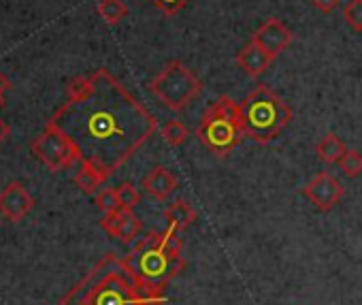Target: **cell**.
Instances as JSON below:
<instances>
[{
    "label": "cell",
    "instance_id": "52a82bcc",
    "mask_svg": "<svg viewBox=\"0 0 362 305\" xmlns=\"http://www.w3.org/2000/svg\"><path fill=\"white\" fill-rule=\"evenodd\" d=\"M33 154L52 171L58 173L62 169H69L71 165L79 163L77 149L73 147V143L54 126H45V130L33 141L30 145Z\"/></svg>",
    "mask_w": 362,
    "mask_h": 305
},
{
    "label": "cell",
    "instance_id": "603a6c76",
    "mask_svg": "<svg viewBox=\"0 0 362 305\" xmlns=\"http://www.w3.org/2000/svg\"><path fill=\"white\" fill-rule=\"evenodd\" d=\"M149 3L156 7V9H160L164 16H175V13H179L181 9H186L192 0H149Z\"/></svg>",
    "mask_w": 362,
    "mask_h": 305
},
{
    "label": "cell",
    "instance_id": "3957f363",
    "mask_svg": "<svg viewBox=\"0 0 362 305\" xmlns=\"http://www.w3.org/2000/svg\"><path fill=\"white\" fill-rule=\"evenodd\" d=\"M124 260L134 275L153 284H168L186 269V263L181 258L179 231L170 226H166V231L147 233L124 256Z\"/></svg>",
    "mask_w": 362,
    "mask_h": 305
},
{
    "label": "cell",
    "instance_id": "cb8c5ba5",
    "mask_svg": "<svg viewBox=\"0 0 362 305\" xmlns=\"http://www.w3.org/2000/svg\"><path fill=\"white\" fill-rule=\"evenodd\" d=\"M339 3L341 0H311V5L322 13H332L339 7Z\"/></svg>",
    "mask_w": 362,
    "mask_h": 305
},
{
    "label": "cell",
    "instance_id": "4316f807",
    "mask_svg": "<svg viewBox=\"0 0 362 305\" xmlns=\"http://www.w3.org/2000/svg\"><path fill=\"white\" fill-rule=\"evenodd\" d=\"M0 107H5V98H3V94H0Z\"/></svg>",
    "mask_w": 362,
    "mask_h": 305
},
{
    "label": "cell",
    "instance_id": "9c48e42d",
    "mask_svg": "<svg viewBox=\"0 0 362 305\" xmlns=\"http://www.w3.org/2000/svg\"><path fill=\"white\" fill-rule=\"evenodd\" d=\"M35 207V199L26 190L24 184L11 182L3 190H0V214L11 222L24 220Z\"/></svg>",
    "mask_w": 362,
    "mask_h": 305
},
{
    "label": "cell",
    "instance_id": "5bb4252c",
    "mask_svg": "<svg viewBox=\"0 0 362 305\" xmlns=\"http://www.w3.org/2000/svg\"><path fill=\"white\" fill-rule=\"evenodd\" d=\"M164 220L170 229L175 231H186L197 222V212L190 203H186L184 199L173 201L166 209H164Z\"/></svg>",
    "mask_w": 362,
    "mask_h": 305
},
{
    "label": "cell",
    "instance_id": "484cf974",
    "mask_svg": "<svg viewBox=\"0 0 362 305\" xmlns=\"http://www.w3.org/2000/svg\"><path fill=\"white\" fill-rule=\"evenodd\" d=\"M7 90H11V81L5 73H0V94H5Z\"/></svg>",
    "mask_w": 362,
    "mask_h": 305
},
{
    "label": "cell",
    "instance_id": "9a60e30c",
    "mask_svg": "<svg viewBox=\"0 0 362 305\" xmlns=\"http://www.w3.org/2000/svg\"><path fill=\"white\" fill-rule=\"evenodd\" d=\"M347 151L345 143L334 134V132H326L317 143H315V154L322 163L326 165H334L343 159V154Z\"/></svg>",
    "mask_w": 362,
    "mask_h": 305
},
{
    "label": "cell",
    "instance_id": "d4e9b609",
    "mask_svg": "<svg viewBox=\"0 0 362 305\" xmlns=\"http://www.w3.org/2000/svg\"><path fill=\"white\" fill-rule=\"evenodd\" d=\"M9 132H11V128H9V124L5 122V120H0V145H3V141L9 137Z\"/></svg>",
    "mask_w": 362,
    "mask_h": 305
},
{
    "label": "cell",
    "instance_id": "277c9868",
    "mask_svg": "<svg viewBox=\"0 0 362 305\" xmlns=\"http://www.w3.org/2000/svg\"><path fill=\"white\" fill-rule=\"evenodd\" d=\"M245 137L256 143L275 141L284 128L292 122V109L277 96L269 86L258 84L241 103H239Z\"/></svg>",
    "mask_w": 362,
    "mask_h": 305
},
{
    "label": "cell",
    "instance_id": "6da1fadb",
    "mask_svg": "<svg viewBox=\"0 0 362 305\" xmlns=\"http://www.w3.org/2000/svg\"><path fill=\"white\" fill-rule=\"evenodd\" d=\"M90 163L111 178L158 130V120L107 69L75 77L66 103L47 122Z\"/></svg>",
    "mask_w": 362,
    "mask_h": 305
},
{
    "label": "cell",
    "instance_id": "2e32d148",
    "mask_svg": "<svg viewBox=\"0 0 362 305\" xmlns=\"http://www.w3.org/2000/svg\"><path fill=\"white\" fill-rule=\"evenodd\" d=\"M75 184H77V188L81 190V192H86V195H92V192H96L109 178L103 173V171H98L94 165H90V163H79V169H77V173H75Z\"/></svg>",
    "mask_w": 362,
    "mask_h": 305
},
{
    "label": "cell",
    "instance_id": "d6986e66",
    "mask_svg": "<svg viewBox=\"0 0 362 305\" xmlns=\"http://www.w3.org/2000/svg\"><path fill=\"white\" fill-rule=\"evenodd\" d=\"M339 169L343 171L345 178H358L362 173V151L358 149H347L343 159L339 161Z\"/></svg>",
    "mask_w": 362,
    "mask_h": 305
},
{
    "label": "cell",
    "instance_id": "5b68a950",
    "mask_svg": "<svg viewBox=\"0 0 362 305\" xmlns=\"http://www.w3.org/2000/svg\"><path fill=\"white\" fill-rule=\"evenodd\" d=\"M197 137L211 154L226 159L245 137L239 103H235L230 96H220L214 100L201 117Z\"/></svg>",
    "mask_w": 362,
    "mask_h": 305
},
{
    "label": "cell",
    "instance_id": "30bf717a",
    "mask_svg": "<svg viewBox=\"0 0 362 305\" xmlns=\"http://www.w3.org/2000/svg\"><path fill=\"white\" fill-rule=\"evenodd\" d=\"M273 60L284 52V50H288L290 47V43H292V30L281 22V20H277V18H269L256 33H254V37H252Z\"/></svg>",
    "mask_w": 362,
    "mask_h": 305
},
{
    "label": "cell",
    "instance_id": "ac0fdd59",
    "mask_svg": "<svg viewBox=\"0 0 362 305\" xmlns=\"http://www.w3.org/2000/svg\"><path fill=\"white\" fill-rule=\"evenodd\" d=\"M160 134H162V139L168 143V145H173V147H177V145H181V143H186V139H188V128H186V124L184 122H179V120H168L162 128H160Z\"/></svg>",
    "mask_w": 362,
    "mask_h": 305
},
{
    "label": "cell",
    "instance_id": "e0dca14e",
    "mask_svg": "<svg viewBox=\"0 0 362 305\" xmlns=\"http://www.w3.org/2000/svg\"><path fill=\"white\" fill-rule=\"evenodd\" d=\"M96 11L109 26H117L128 16V7L124 5V0H98Z\"/></svg>",
    "mask_w": 362,
    "mask_h": 305
},
{
    "label": "cell",
    "instance_id": "7a4b0ae2",
    "mask_svg": "<svg viewBox=\"0 0 362 305\" xmlns=\"http://www.w3.org/2000/svg\"><path fill=\"white\" fill-rule=\"evenodd\" d=\"M166 301V284L145 282L132 273L124 258L105 254L64 294L60 305H164Z\"/></svg>",
    "mask_w": 362,
    "mask_h": 305
},
{
    "label": "cell",
    "instance_id": "7c38bea8",
    "mask_svg": "<svg viewBox=\"0 0 362 305\" xmlns=\"http://www.w3.org/2000/svg\"><path fill=\"white\" fill-rule=\"evenodd\" d=\"M141 186H143V190H145L151 199H156V201H166V199L175 192V188H177V178H175V173L168 171L166 167H153V169L143 178Z\"/></svg>",
    "mask_w": 362,
    "mask_h": 305
},
{
    "label": "cell",
    "instance_id": "8fae6325",
    "mask_svg": "<svg viewBox=\"0 0 362 305\" xmlns=\"http://www.w3.org/2000/svg\"><path fill=\"white\" fill-rule=\"evenodd\" d=\"M100 226L115 239H119L122 243H130L139 237L143 224H141V218H136L132 212L128 209H117V212H111V214H105L100 218Z\"/></svg>",
    "mask_w": 362,
    "mask_h": 305
},
{
    "label": "cell",
    "instance_id": "ba28073f",
    "mask_svg": "<svg viewBox=\"0 0 362 305\" xmlns=\"http://www.w3.org/2000/svg\"><path fill=\"white\" fill-rule=\"evenodd\" d=\"M303 195H305V199H309L320 212H332V209L339 205V201L343 199L345 188L341 186V182H339L332 173L322 171V173H317L309 184H305Z\"/></svg>",
    "mask_w": 362,
    "mask_h": 305
},
{
    "label": "cell",
    "instance_id": "44dd1931",
    "mask_svg": "<svg viewBox=\"0 0 362 305\" xmlns=\"http://www.w3.org/2000/svg\"><path fill=\"white\" fill-rule=\"evenodd\" d=\"M343 20L354 33H362V0H349L343 7Z\"/></svg>",
    "mask_w": 362,
    "mask_h": 305
},
{
    "label": "cell",
    "instance_id": "4fadbf2b",
    "mask_svg": "<svg viewBox=\"0 0 362 305\" xmlns=\"http://www.w3.org/2000/svg\"><path fill=\"white\" fill-rule=\"evenodd\" d=\"M271 62H273V58L254 39L250 43H245L241 47V52L237 54V64L247 77H260L269 69Z\"/></svg>",
    "mask_w": 362,
    "mask_h": 305
},
{
    "label": "cell",
    "instance_id": "8992f818",
    "mask_svg": "<svg viewBox=\"0 0 362 305\" xmlns=\"http://www.w3.org/2000/svg\"><path fill=\"white\" fill-rule=\"evenodd\" d=\"M203 90L201 79L181 62H168L151 81L149 92L170 111H184Z\"/></svg>",
    "mask_w": 362,
    "mask_h": 305
},
{
    "label": "cell",
    "instance_id": "7402d4cb",
    "mask_svg": "<svg viewBox=\"0 0 362 305\" xmlns=\"http://www.w3.org/2000/svg\"><path fill=\"white\" fill-rule=\"evenodd\" d=\"M96 207L103 212V214H111V212H117L122 209L119 207V201H117V195H115V188H105L96 195Z\"/></svg>",
    "mask_w": 362,
    "mask_h": 305
},
{
    "label": "cell",
    "instance_id": "ffe728a7",
    "mask_svg": "<svg viewBox=\"0 0 362 305\" xmlns=\"http://www.w3.org/2000/svg\"><path fill=\"white\" fill-rule=\"evenodd\" d=\"M115 195H117V201H119V207L122 209H128L132 212L139 203H141V192L134 184L130 182H124L115 188Z\"/></svg>",
    "mask_w": 362,
    "mask_h": 305
}]
</instances>
